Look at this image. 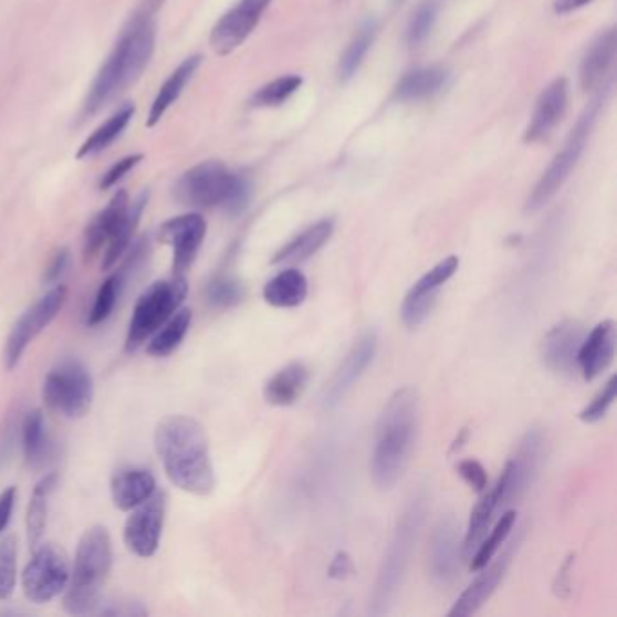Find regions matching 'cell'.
<instances>
[{
    "label": "cell",
    "mask_w": 617,
    "mask_h": 617,
    "mask_svg": "<svg viewBox=\"0 0 617 617\" xmlns=\"http://www.w3.org/2000/svg\"><path fill=\"white\" fill-rule=\"evenodd\" d=\"M156 491V478L149 469H122L111 478V496L119 511H133Z\"/></svg>",
    "instance_id": "25"
},
{
    "label": "cell",
    "mask_w": 617,
    "mask_h": 617,
    "mask_svg": "<svg viewBox=\"0 0 617 617\" xmlns=\"http://www.w3.org/2000/svg\"><path fill=\"white\" fill-rule=\"evenodd\" d=\"M272 0H239L238 4L219 19L210 33V45L218 55H229L243 44L254 31Z\"/></svg>",
    "instance_id": "16"
},
{
    "label": "cell",
    "mask_w": 617,
    "mask_h": 617,
    "mask_svg": "<svg viewBox=\"0 0 617 617\" xmlns=\"http://www.w3.org/2000/svg\"><path fill=\"white\" fill-rule=\"evenodd\" d=\"M602 104L603 96H599V98L594 100L593 104L588 105L582 118L577 119L576 127L571 130L563 149L554 156L553 164L548 165V169L543 172L533 192L529 196L527 205H525L527 212H536V210L542 209L543 205H547L556 196L557 190L562 189L563 184L567 181L577 161L582 158L588 136L593 133L597 115L602 109Z\"/></svg>",
    "instance_id": "8"
},
{
    "label": "cell",
    "mask_w": 617,
    "mask_h": 617,
    "mask_svg": "<svg viewBox=\"0 0 617 617\" xmlns=\"http://www.w3.org/2000/svg\"><path fill=\"white\" fill-rule=\"evenodd\" d=\"M17 587V540L6 536L0 542V602L10 599Z\"/></svg>",
    "instance_id": "41"
},
{
    "label": "cell",
    "mask_w": 617,
    "mask_h": 617,
    "mask_svg": "<svg viewBox=\"0 0 617 617\" xmlns=\"http://www.w3.org/2000/svg\"><path fill=\"white\" fill-rule=\"evenodd\" d=\"M517 545H520V540H514L513 545L502 556L498 557L496 562L491 560L485 567L478 571L480 576L460 594L453 608L449 610V617L473 616L489 602V597L496 593V588L500 587V583L508 574L509 565L513 562V554Z\"/></svg>",
    "instance_id": "18"
},
{
    "label": "cell",
    "mask_w": 617,
    "mask_h": 617,
    "mask_svg": "<svg viewBox=\"0 0 617 617\" xmlns=\"http://www.w3.org/2000/svg\"><path fill=\"white\" fill-rule=\"evenodd\" d=\"M199 64H201V56H189V59L184 60V62L178 65V70H176L175 73L167 79V82L159 87L158 96H156L155 102H153L149 119H147V125H149V127H155L159 119L164 118L170 105L175 104L176 100L181 95V91L185 90L187 82L195 75Z\"/></svg>",
    "instance_id": "32"
},
{
    "label": "cell",
    "mask_w": 617,
    "mask_h": 617,
    "mask_svg": "<svg viewBox=\"0 0 617 617\" xmlns=\"http://www.w3.org/2000/svg\"><path fill=\"white\" fill-rule=\"evenodd\" d=\"M448 71L440 65H431V67H420V70L411 71L398 82L397 95L398 100L404 102H417V100L429 98L437 95L448 82Z\"/></svg>",
    "instance_id": "33"
},
{
    "label": "cell",
    "mask_w": 617,
    "mask_h": 617,
    "mask_svg": "<svg viewBox=\"0 0 617 617\" xmlns=\"http://www.w3.org/2000/svg\"><path fill=\"white\" fill-rule=\"evenodd\" d=\"M93 397L95 386L90 369L73 358L56 364L42 386L45 406L65 418H82L90 414Z\"/></svg>",
    "instance_id": "9"
},
{
    "label": "cell",
    "mask_w": 617,
    "mask_h": 617,
    "mask_svg": "<svg viewBox=\"0 0 617 617\" xmlns=\"http://www.w3.org/2000/svg\"><path fill=\"white\" fill-rule=\"evenodd\" d=\"M469 440V429L462 428L458 431L457 438H454L453 443H451V448H449V454H457L460 449L466 446V442Z\"/></svg>",
    "instance_id": "51"
},
{
    "label": "cell",
    "mask_w": 617,
    "mask_h": 617,
    "mask_svg": "<svg viewBox=\"0 0 617 617\" xmlns=\"http://www.w3.org/2000/svg\"><path fill=\"white\" fill-rule=\"evenodd\" d=\"M308 295V279L301 270L289 269L279 272L264 284L263 297L274 308H295Z\"/></svg>",
    "instance_id": "29"
},
{
    "label": "cell",
    "mask_w": 617,
    "mask_h": 617,
    "mask_svg": "<svg viewBox=\"0 0 617 617\" xmlns=\"http://www.w3.org/2000/svg\"><path fill=\"white\" fill-rule=\"evenodd\" d=\"M334 219H323L318 223L312 224L308 229L295 236L292 241L284 244L278 254L272 258V263H303L306 259L317 254L324 244L328 243L330 238L334 234Z\"/></svg>",
    "instance_id": "28"
},
{
    "label": "cell",
    "mask_w": 617,
    "mask_h": 617,
    "mask_svg": "<svg viewBox=\"0 0 617 617\" xmlns=\"http://www.w3.org/2000/svg\"><path fill=\"white\" fill-rule=\"evenodd\" d=\"M155 448L165 474L176 488L196 496L215 491L209 440L198 420L187 415L161 418L155 429Z\"/></svg>",
    "instance_id": "1"
},
{
    "label": "cell",
    "mask_w": 617,
    "mask_h": 617,
    "mask_svg": "<svg viewBox=\"0 0 617 617\" xmlns=\"http://www.w3.org/2000/svg\"><path fill=\"white\" fill-rule=\"evenodd\" d=\"M147 201H149V195L142 192L125 210L124 218L119 219L118 227H116L115 232H113L109 241L105 244L102 270L113 269L122 259V255L129 249L130 241H133V236H135L139 218L144 215Z\"/></svg>",
    "instance_id": "30"
},
{
    "label": "cell",
    "mask_w": 617,
    "mask_h": 617,
    "mask_svg": "<svg viewBox=\"0 0 617 617\" xmlns=\"http://www.w3.org/2000/svg\"><path fill=\"white\" fill-rule=\"evenodd\" d=\"M17 489L8 488L0 494V534L4 533L11 520V513L15 508Z\"/></svg>",
    "instance_id": "48"
},
{
    "label": "cell",
    "mask_w": 617,
    "mask_h": 617,
    "mask_svg": "<svg viewBox=\"0 0 617 617\" xmlns=\"http://www.w3.org/2000/svg\"><path fill=\"white\" fill-rule=\"evenodd\" d=\"M543 454V437L537 429H529L525 437L520 440L516 454H514L502 474L505 477L508 483L509 500H517L523 494L527 493V489L533 485L534 478H536L540 462H542Z\"/></svg>",
    "instance_id": "19"
},
{
    "label": "cell",
    "mask_w": 617,
    "mask_h": 617,
    "mask_svg": "<svg viewBox=\"0 0 617 617\" xmlns=\"http://www.w3.org/2000/svg\"><path fill=\"white\" fill-rule=\"evenodd\" d=\"M142 159H144V155H130L116 161V164L105 172L102 181H100V189L107 190L111 189V187H115L119 179H124V176L127 175L129 170L135 169L136 165H138Z\"/></svg>",
    "instance_id": "46"
},
{
    "label": "cell",
    "mask_w": 617,
    "mask_h": 617,
    "mask_svg": "<svg viewBox=\"0 0 617 617\" xmlns=\"http://www.w3.org/2000/svg\"><path fill=\"white\" fill-rule=\"evenodd\" d=\"M457 471L463 478V482L468 483L469 488L474 489L477 493H483L488 489V471L478 460H462L458 463Z\"/></svg>",
    "instance_id": "45"
},
{
    "label": "cell",
    "mask_w": 617,
    "mask_h": 617,
    "mask_svg": "<svg viewBox=\"0 0 617 617\" xmlns=\"http://www.w3.org/2000/svg\"><path fill=\"white\" fill-rule=\"evenodd\" d=\"M616 338L614 321H603L587 337H583L577 349L576 363L585 380H594L613 364Z\"/></svg>",
    "instance_id": "22"
},
{
    "label": "cell",
    "mask_w": 617,
    "mask_h": 617,
    "mask_svg": "<svg viewBox=\"0 0 617 617\" xmlns=\"http://www.w3.org/2000/svg\"><path fill=\"white\" fill-rule=\"evenodd\" d=\"M429 574L437 587H449L460 573V542L453 517H443L431 534L428 551Z\"/></svg>",
    "instance_id": "17"
},
{
    "label": "cell",
    "mask_w": 617,
    "mask_h": 617,
    "mask_svg": "<svg viewBox=\"0 0 617 617\" xmlns=\"http://www.w3.org/2000/svg\"><path fill=\"white\" fill-rule=\"evenodd\" d=\"M67 264H70V252L65 249L59 250L55 258L51 259L50 266L45 269L44 283L56 284L60 275L64 274L67 269Z\"/></svg>",
    "instance_id": "47"
},
{
    "label": "cell",
    "mask_w": 617,
    "mask_h": 617,
    "mask_svg": "<svg viewBox=\"0 0 617 617\" xmlns=\"http://www.w3.org/2000/svg\"><path fill=\"white\" fill-rule=\"evenodd\" d=\"M176 199L192 209L221 207L230 216H238L250 201V181L232 172L219 161H205L187 170L178 179Z\"/></svg>",
    "instance_id": "5"
},
{
    "label": "cell",
    "mask_w": 617,
    "mask_h": 617,
    "mask_svg": "<svg viewBox=\"0 0 617 617\" xmlns=\"http://www.w3.org/2000/svg\"><path fill=\"white\" fill-rule=\"evenodd\" d=\"M190 323H192V312L189 308H179L161 328L150 337L147 344V354L150 357H169L184 343V338L189 334Z\"/></svg>",
    "instance_id": "34"
},
{
    "label": "cell",
    "mask_w": 617,
    "mask_h": 617,
    "mask_svg": "<svg viewBox=\"0 0 617 617\" xmlns=\"http://www.w3.org/2000/svg\"><path fill=\"white\" fill-rule=\"evenodd\" d=\"M187 294L189 283L185 275H175L172 279L150 284L149 289L139 295L133 310L125 349L136 352L145 341H149L181 308Z\"/></svg>",
    "instance_id": "7"
},
{
    "label": "cell",
    "mask_w": 617,
    "mask_h": 617,
    "mask_svg": "<svg viewBox=\"0 0 617 617\" xmlns=\"http://www.w3.org/2000/svg\"><path fill=\"white\" fill-rule=\"evenodd\" d=\"M582 341V324L577 321H571V318L562 321L543 338V363L556 374H573L577 368V349H579Z\"/></svg>",
    "instance_id": "21"
},
{
    "label": "cell",
    "mask_w": 617,
    "mask_h": 617,
    "mask_svg": "<svg viewBox=\"0 0 617 617\" xmlns=\"http://www.w3.org/2000/svg\"><path fill=\"white\" fill-rule=\"evenodd\" d=\"M310 372L303 363H292L279 369L269 383L264 384L263 395L266 402L286 408L297 402L308 386Z\"/></svg>",
    "instance_id": "27"
},
{
    "label": "cell",
    "mask_w": 617,
    "mask_h": 617,
    "mask_svg": "<svg viewBox=\"0 0 617 617\" xmlns=\"http://www.w3.org/2000/svg\"><path fill=\"white\" fill-rule=\"evenodd\" d=\"M568 107V82L567 79H556L548 84L537 98L534 107L533 118L525 129V144H537L553 135L557 124L562 122Z\"/></svg>",
    "instance_id": "20"
},
{
    "label": "cell",
    "mask_w": 617,
    "mask_h": 617,
    "mask_svg": "<svg viewBox=\"0 0 617 617\" xmlns=\"http://www.w3.org/2000/svg\"><path fill=\"white\" fill-rule=\"evenodd\" d=\"M205 295H207L210 306H215V308H230V306L241 303L244 290L238 279L219 275V278L210 281Z\"/></svg>",
    "instance_id": "42"
},
{
    "label": "cell",
    "mask_w": 617,
    "mask_h": 617,
    "mask_svg": "<svg viewBox=\"0 0 617 617\" xmlns=\"http://www.w3.org/2000/svg\"><path fill=\"white\" fill-rule=\"evenodd\" d=\"M67 301V286L55 284L42 297L36 299L24 314L20 315L15 326L11 328L10 337L6 341L4 363L6 368L15 369L25 349L33 343L36 335L42 334L51 321L59 315L60 310Z\"/></svg>",
    "instance_id": "11"
},
{
    "label": "cell",
    "mask_w": 617,
    "mask_h": 617,
    "mask_svg": "<svg viewBox=\"0 0 617 617\" xmlns=\"http://www.w3.org/2000/svg\"><path fill=\"white\" fill-rule=\"evenodd\" d=\"M71 571L64 551L53 543L33 548V557L22 573V590L31 603H50L64 594Z\"/></svg>",
    "instance_id": "10"
},
{
    "label": "cell",
    "mask_w": 617,
    "mask_h": 617,
    "mask_svg": "<svg viewBox=\"0 0 617 617\" xmlns=\"http://www.w3.org/2000/svg\"><path fill=\"white\" fill-rule=\"evenodd\" d=\"M127 207H129V196L125 190H118L107 207L87 224L84 236L85 261L96 258L105 249V244L118 227L119 219L124 218Z\"/></svg>",
    "instance_id": "24"
},
{
    "label": "cell",
    "mask_w": 617,
    "mask_h": 617,
    "mask_svg": "<svg viewBox=\"0 0 617 617\" xmlns=\"http://www.w3.org/2000/svg\"><path fill=\"white\" fill-rule=\"evenodd\" d=\"M617 394V377L608 378L607 384L603 386L602 391L594 397L593 402L588 404L587 408L583 409L579 414L585 423H596L602 420V418L607 417L608 409L613 408L614 400H616Z\"/></svg>",
    "instance_id": "43"
},
{
    "label": "cell",
    "mask_w": 617,
    "mask_h": 617,
    "mask_svg": "<svg viewBox=\"0 0 617 617\" xmlns=\"http://www.w3.org/2000/svg\"><path fill=\"white\" fill-rule=\"evenodd\" d=\"M165 493L156 489L145 502L133 509L124 529V542L130 553L139 557H153L158 551L159 540L164 533Z\"/></svg>",
    "instance_id": "12"
},
{
    "label": "cell",
    "mask_w": 617,
    "mask_h": 617,
    "mask_svg": "<svg viewBox=\"0 0 617 617\" xmlns=\"http://www.w3.org/2000/svg\"><path fill=\"white\" fill-rule=\"evenodd\" d=\"M375 33H377V25L372 20L357 31V35L352 39L338 62L341 80H349L357 73L364 56L368 55L369 48L374 44Z\"/></svg>",
    "instance_id": "38"
},
{
    "label": "cell",
    "mask_w": 617,
    "mask_h": 617,
    "mask_svg": "<svg viewBox=\"0 0 617 617\" xmlns=\"http://www.w3.org/2000/svg\"><path fill=\"white\" fill-rule=\"evenodd\" d=\"M124 272H116L105 279L104 283L100 284L98 294L95 297V304L91 308L87 324L90 326H98L104 323L113 314L116 303H118L119 292L124 286Z\"/></svg>",
    "instance_id": "39"
},
{
    "label": "cell",
    "mask_w": 617,
    "mask_h": 617,
    "mask_svg": "<svg viewBox=\"0 0 617 617\" xmlns=\"http://www.w3.org/2000/svg\"><path fill=\"white\" fill-rule=\"evenodd\" d=\"M377 343L375 330H366L355 341L354 346L349 348L348 354L344 355L338 368L335 369L334 377L330 378V383L324 388V408L334 409L355 388L358 378L363 377L369 364L374 363L375 354H377Z\"/></svg>",
    "instance_id": "14"
},
{
    "label": "cell",
    "mask_w": 617,
    "mask_h": 617,
    "mask_svg": "<svg viewBox=\"0 0 617 617\" xmlns=\"http://www.w3.org/2000/svg\"><path fill=\"white\" fill-rule=\"evenodd\" d=\"M155 44L156 25L153 19L149 15L136 17L91 85L85 98L84 115H95L96 111L124 93L130 84H135L149 64Z\"/></svg>",
    "instance_id": "3"
},
{
    "label": "cell",
    "mask_w": 617,
    "mask_h": 617,
    "mask_svg": "<svg viewBox=\"0 0 617 617\" xmlns=\"http://www.w3.org/2000/svg\"><path fill=\"white\" fill-rule=\"evenodd\" d=\"M303 85V79L297 75L281 76V79L263 85L252 98L255 107H279L283 105L295 91Z\"/></svg>",
    "instance_id": "40"
},
{
    "label": "cell",
    "mask_w": 617,
    "mask_h": 617,
    "mask_svg": "<svg viewBox=\"0 0 617 617\" xmlns=\"http://www.w3.org/2000/svg\"><path fill=\"white\" fill-rule=\"evenodd\" d=\"M133 116H135V105H124L122 109L116 111L115 115L111 116L105 124L100 125L98 129L85 139L76 153V158H91L107 149L124 133Z\"/></svg>",
    "instance_id": "35"
},
{
    "label": "cell",
    "mask_w": 617,
    "mask_h": 617,
    "mask_svg": "<svg viewBox=\"0 0 617 617\" xmlns=\"http://www.w3.org/2000/svg\"><path fill=\"white\" fill-rule=\"evenodd\" d=\"M514 523H516V513L514 511H505L500 516L491 534L480 542L473 556H471V565H469L471 571L478 573L480 568L485 567L496 556L498 551H500V547H502L509 534L513 531Z\"/></svg>",
    "instance_id": "37"
},
{
    "label": "cell",
    "mask_w": 617,
    "mask_h": 617,
    "mask_svg": "<svg viewBox=\"0 0 617 617\" xmlns=\"http://www.w3.org/2000/svg\"><path fill=\"white\" fill-rule=\"evenodd\" d=\"M509 502L511 500H509L508 483H505L503 474H500L496 483H494V488L483 491L482 500L474 505L473 513H471L468 533H466V540H463V553H466V556L471 557V554L477 551L478 545L485 537L493 517Z\"/></svg>",
    "instance_id": "23"
},
{
    "label": "cell",
    "mask_w": 617,
    "mask_h": 617,
    "mask_svg": "<svg viewBox=\"0 0 617 617\" xmlns=\"http://www.w3.org/2000/svg\"><path fill=\"white\" fill-rule=\"evenodd\" d=\"M426 509H428V496L417 493L411 498L402 516L398 517L394 536L389 540L388 548L384 554L383 565L378 568L377 583L372 597L374 616H384L394 607L408 571L409 557L414 553L418 533L426 517Z\"/></svg>",
    "instance_id": "6"
},
{
    "label": "cell",
    "mask_w": 617,
    "mask_h": 617,
    "mask_svg": "<svg viewBox=\"0 0 617 617\" xmlns=\"http://www.w3.org/2000/svg\"><path fill=\"white\" fill-rule=\"evenodd\" d=\"M435 20H437V6H435L433 2H426V4L420 6L414 19L409 22V45H415V48H417V45L426 42L429 33L433 30Z\"/></svg>",
    "instance_id": "44"
},
{
    "label": "cell",
    "mask_w": 617,
    "mask_h": 617,
    "mask_svg": "<svg viewBox=\"0 0 617 617\" xmlns=\"http://www.w3.org/2000/svg\"><path fill=\"white\" fill-rule=\"evenodd\" d=\"M590 2H593V0H556V2H554V11L560 13V15H565V13L579 10V8L590 4Z\"/></svg>",
    "instance_id": "49"
},
{
    "label": "cell",
    "mask_w": 617,
    "mask_h": 617,
    "mask_svg": "<svg viewBox=\"0 0 617 617\" xmlns=\"http://www.w3.org/2000/svg\"><path fill=\"white\" fill-rule=\"evenodd\" d=\"M207 234L203 216L190 212L159 227V241L172 247V274L185 275L192 266Z\"/></svg>",
    "instance_id": "15"
},
{
    "label": "cell",
    "mask_w": 617,
    "mask_h": 617,
    "mask_svg": "<svg viewBox=\"0 0 617 617\" xmlns=\"http://www.w3.org/2000/svg\"><path fill=\"white\" fill-rule=\"evenodd\" d=\"M417 389L400 388L388 398L375 428L372 477L378 489L394 488L408 468L418 431Z\"/></svg>",
    "instance_id": "2"
},
{
    "label": "cell",
    "mask_w": 617,
    "mask_h": 617,
    "mask_svg": "<svg viewBox=\"0 0 617 617\" xmlns=\"http://www.w3.org/2000/svg\"><path fill=\"white\" fill-rule=\"evenodd\" d=\"M56 483H59V477L55 473L45 474L31 493L30 505L25 513V531H28V542H30L31 548L39 547L42 536H44L50 498L55 493Z\"/></svg>",
    "instance_id": "31"
},
{
    "label": "cell",
    "mask_w": 617,
    "mask_h": 617,
    "mask_svg": "<svg viewBox=\"0 0 617 617\" xmlns=\"http://www.w3.org/2000/svg\"><path fill=\"white\" fill-rule=\"evenodd\" d=\"M397 2H402V0H397Z\"/></svg>",
    "instance_id": "53"
},
{
    "label": "cell",
    "mask_w": 617,
    "mask_h": 617,
    "mask_svg": "<svg viewBox=\"0 0 617 617\" xmlns=\"http://www.w3.org/2000/svg\"><path fill=\"white\" fill-rule=\"evenodd\" d=\"M113 565V542L109 531L102 525H93L80 537L75 565L70 583L64 590L65 613L84 616L95 613L100 605V593Z\"/></svg>",
    "instance_id": "4"
},
{
    "label": "cell",
    "mask_w": 617,
    "mask_h": 617,
    "mask_svg": "<svg viewBox=\"0 0 617 617\" xmlns=\"http://www.w3.org/2000/svg\"><path fill=\"white\" fill-rule=\"evenodd\" d=\"M349 571H352V563H349L348 556L343 553L337 554L334 563H332V567H330V574L334 577H343Z\"/></svg>",
    "instance_id": "50"
},
{
    "label": "cell",
    "mask_w": 617,
    "mask_h": 617,
    "mask_svg": "<svg viewBox=\"0 0 617 617\" xmlns=\"http://www.w3.org/2000/svg\"><path fill=\"white\" fill-rule=\"evenodd\" d=\"M460 266V259L457 255H449L440 263L435 264L433 269L426 272L417 283L409 289L400 306V317L408 328L415 330L420 324L426 323V318L433 312L437 304L438 292L443 284L457 274Z\"/></svg>",
    "instance_id": "13"
},
{
    "label": "cell",
    "mask_w": 617,
    "mask_h": 617,
    "mask_svg": "<svg viewBox=\"0 0 617 617\" xmlns=\"http://www.w3.org/2000/svg\"><path fill=\"white\" fill-rule=\"evenodd\" d=\"M22 448L25 462L36 468L48 457V433H45L44 415L40 409H31L22 420Z\"/></svg>",
    "instance_id": "36"
},
{
    "label": "cell",
    "mask_w": 617,
    "mask_h": 617,
    "mask_svg": "<svg viewBox=\"0 0 617 617\" xmlns=\"http://www.w3.org/2000/svg\"><path fill=\"white\" fill-rule=\"evenodd\" d=\"M164 2L165 0H149L150 10H156V8H159Z\"/></svg>",
    "instance_id": "52"
},
{
    "label": "cell",
    "mask_w": 617,
    "mask_h": 617,
    "mask_svg": "<svg viewBox=\"0 0 617 617\" xmlns=\"http://www.w3.org/2000/svg\"><path fill=\"white\" fill-rule=\"evenodd\" d=\"M616 60V31L608 30L590 45L579 65V82L585 91L597 90L605 84Z\"/></svg>",
    "instance_id": "26"
}]
</instances>
